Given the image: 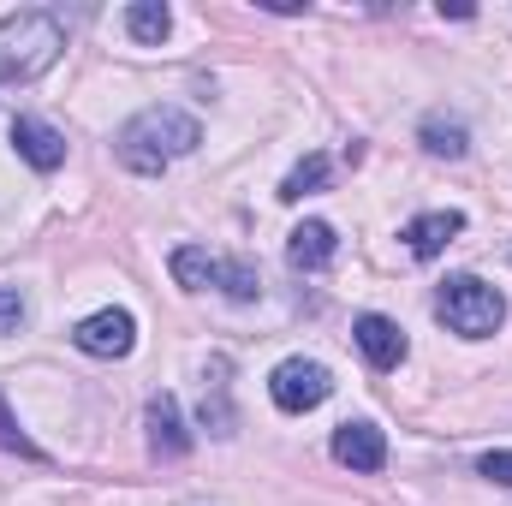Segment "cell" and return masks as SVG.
Returning <instances> with one entry per match:
<instances>
[{"label": "cell", "mask_w": 512, "mask_h": 506, "mask_svg": "<svg viewBox=\"0 0 512 506\" xmlns=\"http://www.w3.org/2000/svg\"><path fill=\"white\" fill-rule=\"evenodd\" d=\"M24 316H30L24 292H18V286H0V334H18V328H24Z\"/></svg>", "instance_id": "d6986e66"}, {"label": "cell", "mask_w": 512, "mask_h": 506, "mask_svg": "<svg viewBox=\"0 0 512 506\" xmlns=\"http://www.w3.org/2000/svg\"><path fill=\"white\" fill-rule=\"evenodd\" d=\"M352 340H358V352L370 358V370H399V364H405V328L387 322V316H358Z\"/></svg>", "instance_id": "ba28073f"}, {"label": "cell", "mask_w": 512, "mask_h": 506, "mask_svg": "<svg viewBox=\"0 0 512 506\" xmlns=\"http://www.w3.org/2000/svg\"><path fill=\"white\" fill-rule=\"evenodd\" d=\"M12 149H18L36 173H54V167L66 161V137H60L54 126H42V120H30V114L12 120Z\"/></svg>", "instance_id": "9c48e42d"}, {"label": "cell", "mask_w": 512, "mask_h": 506, "mask_svg": "<svg viewBox=\"0 0 512 506\" xmlns=\"http://www.w3.org/2000/svg\"><path fill=\"white\" fill-rule=\"evenodd\" d=\"M477 471H483L489 483L512 489V447H495V453H483V459H477Z\"/></svg>", "instance_id": "ffe728a7"}, {"label": "cell", "mask_w": 512, "mask_h": 506, "mask_svg": "<svg viewBox=\"0 0 512 506\" xmlns=\"http://www.w3.org/2000/svg\"><path fill=\"white\" fill-rule=\"evenodd\" d=\"M334 459L346 465V471H382L387 465V435L376 429V423H340L334 429Z\"/></svg>", "instance_id": "52a82bcc"}, {"label": "cell", "mask_w": 512, "mask_h": 506, "mask_svg": "<svg viewBox=\"0 0 512 506\" xmlns=\"http://www.w3.org/2000/svg\"><path fill=\"white\" fill-rule=\"evenodd\" d=\"M435 316H441L459 340H489V334L507 322V298H501V286H489V280H477V274H453V280H441V292H435Z\"/></svg>", "instance_id": "3957f363"}, {"label": "cell", "mask_w": 512, "mask_h": 506, "mask_svg": "<svg viewBox=\"0 0 512 506\" xmlns=\"http://www.w3.org/2000/svg\"><path fill=\"white\" fill-rule=\"evenodd\" d=\"M72 346L78 352H90V358H126L131 346H137V322H131V310H96V316H84L78 328H72Z\"/></svg>", "instance_id": "5b68a950"}, {"label": "cell", "mask_w": 512, "mask_h": 506, "mask_svg": "<svg viewBox=\"0 0 512 506\" xmlns=\"http://www.w3.org/2000/svg\"><path fill=\"white\" fill-rule=\"evenodd\" d=\"M0 453H18V459H30V465H42V447L18 429V417H12V405L0 399Z\"/></svg>", "instance_id": "ac0fdd59"}, {"label": "cell", "mask_w": 512, "mask_h": 506, "mask_svg": "<svg viewBox=\"0 0 512 506\" xmlns=\"http://www.w3.org/2000/svg\"><path fill=\"white\" fill-rule=\"evenodd\" d=\"M197 143H203V126L185 108H143V114H131L126 126H120L114 155H120V167H131V173H167Z\"/></svg>", "instance_id": "6da1fadb"}, {"label": "cell", "mask_w": 512, "mask_h": 506, "mask_svg": "<svg viewBox=\"0 0 512 506\" xmlns=\"http://www.w3.org/2000/svg\"><path fill=\"white\" fill-rule=\"evenodd\" d=\"M465 233V215L459 209H429V215H417V221H405V251L417 256V262H429V256H441L453 239Z\"/></svg>", "instance_id": "8992f818"}, {"label": "cell", "mask_w": 512, "mask_h": 506, "mask_svg": "<svg viewBox=\"0 0 512 506\" xmlns=\"http://www.w3.org/2000/svg\"><path fill=\"white\" fill-rule=\"evenodd\" d=\"M417 137H423V149H429V155H447V161H459V155L471 149V137H465V126H459V120H447V114H429Z\"/></svg>", "instance_id": "9a60e30c"}, {"label": "cell", "mask_w": 512, "mask_h": 506, "mask_svg": "<svg viewBox=\"0 0 512 506\" xmlns=\"http://www.w3.org/2000/svg\"><path fill=\"white\" fill-rule=\"evenodd\" d=\"M203 423L215 435H233V411H227V364L215 358V393H203Z\"/></svg>", "instance_id": "e0dca14e"}, {"label": "cell", "mask_w": 512, "mask_h": 506, "mask_svg": "<svg viewBox=\"0 0 512 506\" xmlns=\"http://www.w3.org/2000/svg\"><path fill=\"white\" fill-rule=\"evenodd\" d=\"M126 30H131V42L155 48V42H167V30H173V12H167L161 0H131V6H126Z\"/></svg>", "instance_id": "7c38bea8"}, {"label": "cell", "mask_w": 512, "mask_h": 506, "mask_svg": "<svg viewBox=\"0 0 512 506\" xmlns=\"http://www.w3.org/2000/svg\"><path fill=\"white\" fill-rule=\"evenodd\" d=\"M268 393H274V405L280 411H316L328 393H334V376H328V364H316V358H286L274 376H268Z\"/></svg>", "instance_id": "277c9868"}, {"label": "cell", "mask_w": 512, "mask_h": 506, "mask_svg": "<svg viewBox=\"0 0 512 506\" xmlns=\"http://www.w3.org/2000/svg\"><path fill=\"white\" fill-rule=\"evenodd\" d=\"M149 447L161 459H185L191 453V435H185V417H179V399L173 393H155L149 399Z\"/></svg>", "instance_id": "30bf717a"}, {"label": "cell", "mask_w": 512, "mask_h": 506, "mask_svg": "<svg viewBox=\"0 0 512 506\" xmlns=\"http://www.w3.org/2000/svg\"><path fill=\"white\" fill-rule=\"evenodd\" d=\"M334 256H340V239H334L328 221H304V227H292V239H286V262H292V268L316 274V268H328Z\"/></svg>", "instance_id": "8fae6325"}, {"label": "cell", "mask_w": 512, "mask_h": 506, "mask_svg": "<svg viewBox=\"0 0 512 506\" xmlns=\"http://www.w3.org/2000/svg\"><path fill=\"white\" fill-rule=\"evenodd\" d=\"M215 286L233 298V304H251L256 292H262V280H256L251 262H221V274H215Z\"/></svg>", "instance_id": "2e32d148"}, {"label": "cell", "mask_w": 512, "mask_h": 506, "mask_svg": "<svg viewBox=\"0 0 512 506\" xmlns=\"http://www.w3.org/2000/svg\"><path fill=\"white\" fill-rule=\"evenodd\" d=\"M328 179H334V161H328V155H304V161L286 173L280 197H286V203H298V197H310V191H328Z\"/></svg>", "instance_id": "5bb4252c"}, {"label": "cell", "mask_w": 512, "mask_h": 506, "mask_svg": "<svg viewBox=\"0 0 512 506\" xmlns=\"http://www.w3.org/2000/svg\"><path fill=\"white\" fill-rule=\"evenodd\" d=\"M66 48V30L54 12H12L0 24V84H30L42 78Z\"/></svg>", "instance_id": "7a4b0ae2"}, {"label": "cell", "mask_w": 512, "mask_h": 506, "mask_svg": "<svg viewBox=\"0 0 512 506\" xmlns=\"http://www.w3.org/2000/svg\"><path fill=\"white\" fill-rule=\"evenodd\" d=\"M215 274H221V256H209L203 245H179V251H173V280H179L185 292L215 286Z\"/></svg>", "instance_id": "4fadbf2b"}]
</instances>
